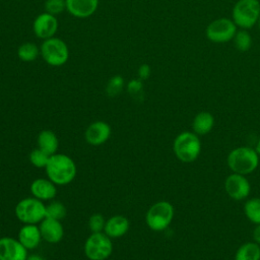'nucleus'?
<instances>
[{
  "label": "nucleus",
  "mask_w": 260,
  "mask_h": 260,
  "mask_svg": "<svg viewBox=\"0 0 260 260\" xmlns=\"http://www.w3.org/2000/svg\"><path fill=\"white\" fill-rule=\"evenodd\" d=\"M14 212L23 224H38L46 217V205L35 197H26L17 202Z\"/></svg>",
  "instance_id": "nucleus-4"
},
{
  "label": "nucleus",
  "mask_w": 260,
  "mask_h": 260,
  "mask_svg": "<svg viewBox=\"0 0 260 260\" xmlns=\"http://www.w3.org/2000/svg\"><path fill=\"white\" fill-rule=\"evenodd\" d=\"M237 25L228 18H218L210 22L206 28V37L213 43H225L234 39Z\"/></svg>",
  "instance_id": "nucleus-9"
},
{
  "label": "nucleus",
  "mask_w": 260,
  "mask_h": 260,
  "mask_svg": "<svg viewBox=\"0 0 260 260\" xmlns=\"http://www.w3.org/2000/svg\"><path fill=\"white\" fill-rule=\"evenodd\" d=\"M40 53L45 62L51 66H62L69 58V49L67 44L59 39L52 37L43 42Z\"/></svg>",
  "instance_id": "nucleus-6"
},
{
  "label": "nucleus",
  "mask_w": 260,
  "mask_h": 260,
  "mask_svg": "<svg viewBox=\"0 0 260 260\" xmlns=\"http://www.w3.org/2000/svg\"><path fill=\"white\" fill-rule=\"evenodd\" d=\"M17 239L29 251L36 249L43 238L38 224H23L18 232Z\"/></svg>",
  "instance_id": "nucleus-17"
},
{
  "label": "nucleus",
  "mask_w": 260,
  "mask_h": 260,
  "mask_svg": "<svg viewBox=\"0 0 260 260\" xmlns=\"http://www.w3.org/2000/svg\"><path fill=\"white\" fill-rule=\"evenodd\" d=\"M106 220L104 216L100 213L92 214L88 219V228L91 233H101L104 232Z\"/></svg>",
  "instance_id": "nucleus-29"
},
{
  "label": "nucleus",
  "mask_w": 260,
  "mask_h": 260,
  "mask_svg": "<svg viewBox=\"0 0 260 260\" xmlns=\"http://www.w3.org/2000/svg\"><path fill=\"white\" fill-rule=\"evenodd\" d=\"M255 150L257 151V153H258V154H260V138L258 139V141H257V143H256Z\"/></svg>",
  "instance_id": "nucleus-34"
},
{
  "label": "nucleus",
  "mask_w": 260,
  "mask_h": 260,
  "mask_svg": "<svg viewBox=\"0 0 260 260\" xmlns=\"http://www.w3.org/2000/svg\"><path fill=\"white\" fill-rule=\"evenodd\" d=\"M142 80L141 79H132L127 83V90L131 94H137L142 89Z\"/></svg>",
  "instance_id": "nucleus-30"
},
{
  "label": "nucleus",
  "mask_w": 260,
  "mask_h": 260,
  "mask_svg": "<svg viewBox=\"0 0 260 260\" xmlns=\"http://www.w3.org/2000/svg\"><path fill=\"white\" fill-rule=\"evenodd\" d=\"M260 16L258 0H239L233 9V21L242 28H250Z\"/></svg>",
  "instance_id": "nucleus-8"
},
{
  "label": "nucleus",
  "mask_w": 260,
  "mask_h": 260,
  "mask_svg": "<svg viewBox=\"0 0 260 260\" xmlns=\"http://www.w3.org/2000/svg\"><path fill=\"white\" fill-rule=\"evenodd\" d=\"M66 207L60 201H52L46 205V217L61 220L66 215Z\"/></svg>",
  "instance_id": "nucleus-24"
},
{
  "label": "nucleus",
  "mask_w": 260,
  "mask_h": 260,
  "mask_svg": "<svg viewBox=\"0 0 260 260\" xmlns=\"http://www.w3.org/2000/svg\"><path fill=\"white\" fill-rule=\"evenodd\" d=\"M26 260H46V259L39 254H31V255L27 256Z\"/></svg>",
  "instance_id": "nucleus-33"
},
{
  "label": "nucleus",
  "mask_w": 260,
  "mask_h": 260,
  "mask_svg": "<svg viewBox=\"0 0 260 260\" xmlns=\"http://www.w3.org/2000/svg\"><path fill=\"white\" fill-rule=\"evenodd\" d=\"M65 9H66L65 0H46L45 2V10L50 14L56 15L61 13Z\"/></svg>",
  "instance_id": "nucleus-28"
},
{
  "label": "nucleus",
  "mask_w": 260,
  "mask_h": 260,
  "mask_svg": "<svg viewBox=\"0 0 260 260\" xmlns=\"http://www.w3.org/2000/svg\"><path fill=\"white\" fill-rule=\"evenodd\" d=\"M244 212L247 218L255 223H260V198L253 197L248 199L244 205Z\"/></svg>",
  "instance_id": "nucleus-22"
},
{
  "label": "nucleus",
  "mask_w": 260,
  "mask_h": 260,
  "mask_svg": "<svg viewBox=\"0 0 260 260\" xmlns=\"http://www.w3.org/2000/svg\"><path fill=\"white\" fill-rule=\"evenodd\" d=\"M56 186L50 179L39 178L31 182L29 189L32 197L41 201H49L54 199L57 194Z\"/></svg>",
  "instance_id": "nucleus-15"
},
{
  "label": "nucleus",
  "mask_w": 260,
  "mask_h": 260,
  "mask_svg": "<svg viewBox=\"0 0 260 260\" xmlns=\"http://www.w3.org/2000/svg\"><path fill=\"white\" fill-rule=\"evenodd\" d=\"M49 158H50V155L48 153H46L45 151H43L42 149H40L39 147L32 149L29 153L30 164L39 169L46 168V166L49 161Z\"/></svg>",
  "instance_id": "nucleus-25"
},
{
  "label": "nucleus",
  "mask_w": 260,
  "mask_h": 260,
  "mask_svg": "<svg viewBox=\"0 0 260 260\" xmlns=\"http://www.w3.org/2000/svg\"><path fill=\"white\" fill-rule=\"evenodd\" d=\"M253 239L255 243L260 245V223L256 224L255 229L253 230Z\"/></svg>",
  "instance_id": "nucleus-32"
},
{
  "label": "nucleus",
  "mask_w": 260,
  "mask_h": 260,
  "mask_svg": "<svg viewBox=\"0 0 260 260\" xmlns=\"http://www.w3.org/2000/svg\"><path fill=\"white\" fill-rule=\"evenodd\" d=\"M150 75V67L147 64H142L138 68V77L141 80L147 79Z\"/></svg>",
  "instance_id": "nucleus-31"
},
{
  "label": "nucleus",
  "mask_w": 260,
  "mask_h": 260,
  "mask_svg": "<svg viewBox=\"0 0 260 260\" xmlns=\"http://www.w3.org/2000/svg\"><path fill=\"white\" fill-rule=\"evenodd\" d=\"M124 87V79L120 75H115L113 76L106 87V91L109 96H116L121 92V90Z\"/></svg>",
  "instance_id": "nucleus-27"
},
{
  "label": "nucleus",
  "mask_w": 260,
  "mask_h": 260,
  "mask_svg": "<svg viewBox=\"0 0 260 260\" xmlns=\"http://www.w3.org/2000/svg\"><path fill=\"white\" fill-rule=\"evenodd\" d=\"M66 10L78 18H86L92 15L99 5V0H65Z\"/></svg>",
  "instance_id": "nucleus-16"
},
{
  "label": "nucleus",
  "mask_w": 260,
  "mask_h": 260,
  "mask_svg": "<svg viewBox=\"0 0 260 260\" xmlns=\"http://www.w3.org/2000/svg\"><path fill=\"white\" fill-rule=\"evenodd\" d=\"M28 250L23 245L11 237L0 238V260H26Z\"/></svg>",
  "instance_id": "nucleus-11"
},
{
  "label": "nucleus",
  "mask_w": 260,
  "mask_h": 260,
  "mask_svg": "<svg viewBox=\"0 0 260 260\" xmlns=\"http://www.w3.org/2000/svg\"><path fill=\"white\" fill-rule=\"evenodd\" d=\"M174 214V206L169 201H157L148 208L145 214V222L151 231L162 232L171 224Z\"/></svg>",
  "instance_id": "nucleus-5"
},
{
  "label": "nucleus",
  "mask_w": 260,
  "mask_h": 260,
  "mask_svg": "<svg viewBox=\"0 0 260 260\" xmlns=\"http://www.w3.org/2000/svg\"><path fill=\"white\" fill-rule=\"evenodd\" d=\"M214 125V118L211 113L203 111L198 113L192 122V129L198 136L208 134Z\"/></svg>",
  "instance_id": "nucleus-19"
},
{
  "label": "nucleus",
  "mask_w": 260,
  "mask_h": 260,
  "mask_svg": "<svg viewBox=\"0 0 260 260\" xmlns=\"http://www.w3.org/2000/svg\"><path fill=\"white\" fill-rule=\"evenodd\" d=\"M173 149L179 160L187 164L193 162L198 158L201 151L199 136L194 132L184 131L175 138Z\"/></svg>",
  "instance_id": "nucleus-3"
},
{
  "label": "nucleus",
  "mask_w": 260,
  "mask_h": 260,
  "mask_svg": "<svg viewBox=\"0 0 260 260\" xmlns=\"http://www.w3.org/2000/svg\"><path fill=\"white\" fill-rule=\"evenodd\" d=\"M224 190L232 199L241 201L249 196L251 185L244 175L233 173L224 181Z\"/></svg>",
  "instance_id": "nucleus-10"
},
{
  "label": "nucleus",
  "mask_w": 260,
  "mask_h": 260,
  "mask_svg": "<svg viewBox=\"0 0 260 260\" xmlns=\"http://www.w3.org/2000/svg\"><path fill=\"white\" fill-rule=\"evenodd\" d=\"M258 26H259V28H260V16H259V18H258Z\"/></svg>",
  "instance_id": "nucleus-35"
},
{
  "label": "nucleus",
  "mask_w": 260,
  "mask_h": 260,
  "mask_svg": "<svg viewBox=\"0 0 260 260\" xmlns=\"http://www.w3.org/2000/svg\"><path fill=\"white\" fill-rule=\"evenodd\" d=\"M45 171L48 179L55 185L65 186L74 180L77 174V167L69 155L56 152L50 155Z\"/></svg>",
  "instance_id": "nucleus-1"
},
{
  "label": "nucleus",
  "mask_w": 260,
  "mask_h": 260,
  "mask_svg": "<svg viewBox=\"0 0 260 260\" xmlns=\"http://www.w3.org/2000/svg\"><path fill=\"white\" fill-rule=\"evenodd\" d=\"M226 162L233 173L248 175L253 173L259 165V154L249 146H240L230 151Z\"/></svg>",
  "instance_id": "nucleus-2"
},
{
  "label": "nucleus",
  "mask_w": 260,
  "mask_h": 260,
  "mask_svg": "<svg viewBox=\"0 0 260 260\" xmlns=\"http://www.w3.org/2000/svg\"><path fill=\"white\" fill-rule=\"evenodd\" d=\"M40 49L34 43H23L17 49V56L24 62H31L37 59Z\"/></svg>",
  "instance_id": "nucleus-23"
},
{
  "label": "nucleus",
  "mask_w": 260,
  "mask_h": 260,
  "mask_svg": "<svg viewBox=\"0 0 260 260\" xmlns=\"http://www.w3.org/2000/svg\"><path fill=\"white\" fill-rule=\"evenodd\" d=\"M234 40H235V45H236L237 49L242 52L248 51L252 45V38H251L250 34L246 30L238 31L235 35Z\"/></svg>",
  "instance_id": "nucleus-26"
},
{
  "label": "nucleus",
  "mask_w": 260,
  "mask_h": 260,
  "mask_svg": "<svg viewBox=\"0 0 260 260\" xmlns=\"http://www.w3.org/2000/svg\"><path fill=\"white\" fill-rule=\"evenodd\" d=\"M111 136V126L104 121L91 123L85 130L84 137L88 144L98 146L106 143Z\"/></svg>",
  "instance_id": "nucleus-13"
},
{
  "label": "nucleus",
  "mask_w": 260,
  "mask_h": 260,
  "mask_svg": "<svg viewBox=\"0 0 260 260\" xmlns=\"http://www.w3.org/2000/svg\"><path fill=\"white\" fill-rule=\"evenodd\" d=\"M113 252V243L104 232L91 233L84 243V254L89 260H106Z\"/></svg>",
  "instance_id": "nucleus-7"
},
{
  "label": "nucleus",
  "mask_w": 260,
  "mask_h": 260,
  "mask_svg": "<svg viewBox=\"0 0 260 260\" xmlns=\"http://www.w3.org/2000/svg\"><path fill=\"white\" fill-rule=\"evenodd\" d=\"M43 240L50 244L59 243L64 236V229L60 220L45 217L39 224Z\"/></svg>",
  "instance_id": "nucleus-14"
},
{
  "label": "nucleus",
  "mask_w": 260,
  "mask_h": 260,
  "mask_svg": "<svg viewBox=\"0 0 260 260\" xmlns=\"http://www.w3.org/2000/svg\"><path fill=\"white\" fill-rule=\"evenodd\" d=\"M38 147L48 153L49 155H52L57 152L59 147V140L56 134L52 130H43L39 133L38 138Z\"/></svg>",
  "instance_id": "nucleus-20"
},
{
  "label": "nucleus",
  "mask_w": 260,
  "mask_h": 260,
  "mask_svg": "<svg viewBox=\"0 0 260 260\" xmlns=\"http://www.w3.org/2000/svg\"><path fill=\"white\" fill-rule=\"evenodd\" d=\"M235 260H260V245L255 242L241 245L235 254Z\"/></svg>",
  "instance_id": "nucleus-21"
},
{
  "label": "nucleus",
  "mask_w": 260,
  "mask_h": 260,
  "mask_svg": "<svg viewBox=\"0 0 260 260\" xmlns=\"http://www.w3.org/2000/svg\"><path fill=\"white\" fill-rule=\"evenodd\" d=\"M58 28V20L55 15L48 12L39 14L32 23V30L35 35L43 40L54 37Z\"/></svg>",
  "instance_id": "nucleus-12"
},
{
  "label": "nucleus",
  "mask_w": 260,
  "mask_h": 260,
  "mask_svg": "<svg viewBox=\"0 0 260 260\" xmlns=\"http://www.w3.org/2000/svg\"><path fill=\"white\" fill-rule=\"evenodd\" d=\"M129 230V220L123 215H113L106 220L104 233L112 238L123 237Z\"/></svg>",
  "instance_id": "nucleus-18"
}]
</instances>
